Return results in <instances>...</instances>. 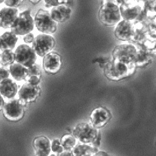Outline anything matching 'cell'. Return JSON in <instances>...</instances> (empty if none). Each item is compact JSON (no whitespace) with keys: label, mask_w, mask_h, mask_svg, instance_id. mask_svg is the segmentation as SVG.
I'll use <instances>...</instances> for the list:
<instances>
[{"label":"cell","mask_w":156,"mask_h":156,"mask_svg":"<svg viewBox=\"0 0 156 156\" xmlns=\"http://www.w3.org/2000/svg\"><path fill=\"white\" fill-rule=\"evenodd\" d=\"M60 55L55 51H51L45 55L43 58V69L49 74H56L62 67Z\"/></svg>","instance_id":"cell-13"},{"label":"cell","mask_w":156,"mask_h":156,"mask_svg":"<svg viewBox=\"0 0 156 156\" xmlns=\"http://www.w3.org/2000/svg\"><path fill=\"white\" fill-rule=\"evenodd\" d=\"M112 58L135 70L137 51L135 45L132 43H125L116 46L112 51Z\"/></svg>","instance_id":"cell-2"},{"label":"cell","mask_w":156,"mask_h":156,"mask_svg":"<svg viewBox=\"0 0 156 156\" xmlns=\"http://www.w3.org/2000/svg\"><path fill=\"white\" fill-rule=\"evenodd\" d=\"M111 118L110 111L105 107L95 108L90 115V123L97 129L104 127Z\"/></svg>","instance_id":"cell-11"},{"label":"cell","mask_w":156,"mask_h":156,"mask_svg":"<svg viewBox=\"0 0 156 156\" xmlns=\"http://www.w3.org/2000/svg\"><path fill=\"white\" fill-rule=\"evenodd\" d=\"M22 1L21 0H7L4 1V3L8 7V8H16L19 7L22 3Z\"/></svg>","instance_id":"cell-30"},{"label":"cell","mask_w":156,"mask_h":156,"mask_svg":"<svg viewBox=\"0 0 156 156\" xmlns=\"http://www.w3.org/2000/svg\"><path fill=\"white\" fill-rule=\"evenodd\" d=\"M29 2H30L31 3H32L34 4H36L39 3V2H40L41 1H29Z\"/></svg>","instance_id":"cell-38"},{"label":"cell","mask_w":156,"mask_h":156,"mask_svg":"<svg viewBox=\"0 0 156 156\" xmlns=\"http://www.w3.org/2000/svg\"><path fill=\"white\" fill-rule=\"evenodd\" d=\"M18 40L17 36L11 32H6L0 36V50L2 51H12Z\"/></svg>","instance_id":"cell-21"},{"label":"cell","mask_w":156,"mask_h":156,"mask_svg":"<svg viewBox=\"0 0 156 156\" xmlns=\"http://www.w3.org/2000/svg\"><path fill=\"white\" fill-rule=\"evenodd\" d=\"M68 2L67 1H44L45 7L46 8L56 7L61 4H66Z\"/></svg>","instance_id":"cell-29"},{"label":"cell","mask_w":156,"mask_h":156,"mask_svg":"<svg viewBox=\"0 0 156 156\" xmlns=\"http://www.w3.org/2000/svg\"><path fill=\"white\" fill-rule=\"evenodd\" d=\"M19 15L17 8H4L0 10V27L10 28L11 26Z\"/></svg>","instance_id":"cell-17"},{"label":"cell","mask_w":156,"mask_h":156,"mask_svg":"<svg viewBox=\"0 0 156 156\" xmlns=\"http://www.w3.org/2000/svg\"><path fill=\"white\" fill-rule=\"evenodd\" d=\"M41 81V78L36 77V76H32V77H29L27 83L31 85L39 86Z\"/></svg>","instance_id":"cell-33"},{"label":"cell","mask_w":156,"mask_h":156,"mask_svg":"<svg viewBox=\"0 0 156 156\" xmlns=\"http://www.w3.org/2000/svg\"><path fill=\"white\" fill-rule=\"evenodd\" d=\"M98 131L90 123L81 122L73 128L72 135L81 143L91 144L96 138Z\"/></svg>","instance_id":"cell-6"},{"label":"cell","mask_w":156,"mask_h":156,"mask_svg":"<svg viewBox=\"0 0 156 156\" xmlns=\"http://www.w3.org/2000/svg\"><path fill=\"white\" fill-rule=\"evenodd\" d=\"M51 151L58 154L64 151L63 147H62L60 141L58 139H53L51 143Z\"/></svg>","instance_id":"cell-28"},{"label":"cell","mask_w":156,"mask_h":156,"mask_svg":"<svg viewBox=\"0 0 156 156\" xmlns=\"http://www.w3.org/2000/svg\"><path fill=\"white\" fill-rule=\"evenodd\" d=\"M34 50L25 44H22L16 48L14 52L15 62L16 63L28 68L36 63L37 59Z\"/></svg>","instance_id":"cell-9"},{"label":"cell","mask_w":156,"mask_h":156,"mask_svg":"<svg viewBox=\"0 0 156 156\" xmlns=\"http://www.w3.org/2000/svg\"><path fill=\"white\" fill-rule=\"evenodd\" d=\"M9 69L6 67H0V83L9 77Z\"/></svg>","instance_id":"cell-31"},{"label":"cell","mask_w":156,"mask_h":156,"mask_svg":"<svg viewBox=\"0 0 156 156\" xmlns=\"http://www.w3.org/2000/svg\"><path fill=\"white\" fill-rule=\"evenodd\" d=\"M92 156H109V154L104 151H98Z\"/></svg>","instance_id":"cell-35"},{"label":"cell","mask_w":156,"mask_h":156,"mask_svg":"<svg viewBox=\"0 0 156 156\" xmlns=\"http://www.w3.org/2000/svg\"><path fill=\"white\" fill-rule=\"evenodd\" d=\"M4 104H5V101H4V98L0 95V111L2 110Z\"/></svg>","instance_id":"cell-37"},{"label":"cell","mask_w":156,"mask_h":156,"mask_svg":"<svg viewBox=\"0 0 156 156\" xmlns=\"http://www.w3.org/2000/svg\"><path fill=\"white\" fill-rule=\"evenodd\" d=\"M70 151L73 156H92L99 150L90 144L78 143Z\"/></svg>","instance_id":"cell-22"},{"label":"cell","mask_w":156,"mask_h":156,"mask_svg":"<svg viewBox=\"0 0 156 156\" xmlns=\"http://www.w3.org/2000/svg\"><path fill=\"white\" fill-rule=\"evenodd\" d=\"M15 62L14 53L12 51H2L0 54V64L3 67L11 66Z\"/></svg>","instance_id":"cell-26"},{"label":"cell","mask_w":156,"mask_h":156,"mask_svg":"<svg viewBox=\"0 0 156 156\" xmlns=\"http://www.w3.org/2000/svg\"><path fill=\"white\" fill-rule=\"evenodd\" d=\"M57 156H73L71 154L70 150H65L63 151L62 153L56 154Z\"/></svg>","instance_id":"cell-36"},{"label":"cell","mask_w":156,"mask_h":156,"mask_svg":"<svg viewBox=\"0 0 156 156\" xmlns=\"http://www.w3.org/2000/svg\"><path fill=\"white\" fill-rule=\"evenodd\" d=\"M11 32L16 36L26 35L34 30V21L30 10H26L18 15L10 27Z\"/></svg>","instance_id":"cell-4"},{"label":"cell","mask_w":156,"mask_h":156,"mask_svg":"<svg viewBox=\"0 0 156 156\" xmlns=\"http://www.w3.org/2000/svg\"><path fill=\"white\" fill-rule=\"evenodd\" d=\"M28 69V77L36 76L41 78L42 75V69L39 64L35 63Z\"/></svg>","instance_id":"cell-27"},{"label":"cell","mask_w":156,"mask_h":156,"mask_svg":"<svg viewBox=\"0 0 156 156\" xmlns=\"http://www.w3.org/2000/svg\"><path fill=\"white\" fill-rule=\"evenodd\" d=\"M9 71L12 78L16 81H22L28 77V69L16 63L10 66Z\"/></svg>","instance_id":"cell-23"},{"label":"cell","mask_w":156,"mask_h":156,"mask_svg":"<svg viewBox=\"0 0 156 156\" xmlns=\"http://www.w3.org/2000/svg\"><path fill=\"white\" fill-rule=\"evenodd\" d=\"M4 1H0V4H1V3H4Z\"/></svg>","instance_id":"cell-40"},{"label":"cell","mask_w":156,"mask_h":156,"mask_svg":"<svg viewBox=\"0 0 156 156\" xmlns=\"http://www.w3.org/2000/svg\"><path fill=\"white\" fill-rule=\"evenodd\" d=\"M143 8V2L136 1H122L119 5L121 16L125 20L136 21Z\"/></svg>","instance_id":"cell-10"},{"label":"cell","mask_w":156,"mask_h":156,"mask_svg":"<svg viewBox=\"0 0 156 156\" xmlns=\"http://www.w3.org/2000/svg\"><path fill=\"white\" fill-rule=\"evenodd\" d=\"M143 10L145 12L147 18L154 19L156 16V1H143Z\"/></svg>","instance_id":"cell-25"},{"label":"cell","mask_w":156,"mask_h":156,"mask_svg":"<svg viewBox=\"0 0 156 156\" xmlns=\"http://www.w3.org/2000/svg\"><path fill=\"white\" fill-rule=\"evenodd\" d=\"M34 35L32 33H29L28 34L25 35L23 37V41L26 43H31L33 42L34 40Z\"/></svg>","instance_id":"cell-34"},{"label":"cell","mask_w":156,"mask_h":156,"mask_svg":"<svg viewBox=\"0 0 156 156\" xmlns=\"http://www.w3.org/2000/svg\"><path fill=\"white\" fill-rule=\"evenodd\" d=\"M25 107L19 99H10L5 103L2 109L3 115L8 121L18 122L24 116Z\"/></svg>","instance_id":"cell-7"},{"label":"cell","mask_w":156,"mask_h":156,"mask_svg":"<svg viewBox=\"0 0 156 156\" xmlns=\"http://www.w3.org/2000/svg\"><path fill=\"white\" fill-rule=\"evenodd\" d=\"M137 51V62L136 67L144 66L152 60L154 57L153 50L147 49L143 44H133Z\"/></svg>","instance_id":"cell-16"},{"label":"cell","mask_w":156,"mask_h":156,"mask_svg":"<svg viewBox=\"0 0 156 156\" xmlns=\"http://www.w3.org/2000/svg\"><path fill=\"white\" fill-rule=\"evenodd\" d=\"M60 143L65 150H71L77 143V140L72 134H66L61 137Z\"/></svg>","instance_id":"cell-24"},{"label":"cell","mask_w":156,"mask_h":156,"mask_svg":"<svg viewBox=\"0 0 156 156\" xmlns=\"http://www.w3.org/2000/svg\"><path fill=\"white\" fill-rule=\"evenodd\" d=\"M51 19L56 23L65 22L71 16V9L66 4H61L53 8L50 12Z\"/></svg>","instance_id":"cell-18"},{"label":"cell","mask_w":156,"mask_h":156,"mask_svg":"<svg viewBox=\"0 0 156 156\" xmlns=\"http://www.w3.org/2000/svg\"><path fill=\"white\" fill-rule=\"evenodd\" d=\"M115 35L121 41H132L134 35L133 23L123 20L117 25L115 30Z\"/></svg>","instance_id":"cell-14"},{"label":"cell","mask_w":156,"mask_h":156,"mask_svg":"<svg viewBox=\"0 0 156 156\" xmlns=\"http://www.w3.org/2000/svg\"><path fill=\"white\" fill-rule=\"evenodd\" d=\"M41 92L39 86L31 85L26 83L22 85L18 92L19 100L26 107L28 103L36 101Z\"/></svg>","instance_id":"cell-12"},{"label":"cell","mask_w":156,"mask_h":156,"mask_svg":"<svg viewBox=\"0 0 156 156\" xmlns=\"http://www.w3.org/2000/svg\"><path fill=\"white\" fill-rule=\"evenodd\" d=\"M122 1H104L98 13L99 21L105 26H113L121 20L119 5Z\"/></svg>","instance_id":"cell-1"},{"label":"cell","mask_w":156,"mask_h":156,"mask_svg":"<svg viewBox=\"0 0 156 156\" xmlns=\"http://www.w3.org/2000/svg\"><path fill=\"white\" fill-rule=\"evenodd\" d=\"M35 156H49L51 151V143L45 136L36 137L33 141Z\"/></svg>","instance_id":"cell-15"},{"label":"cell","mask_w":156,"mask_h":156,"mask_svg":"<svg viewBox=\"0 0 156 156\" xmlns=\"http://www.w3.org/2000/svg\"><path fill=\"white\" fill-rule=\"evenodd\" d=\"M49 156H57V155L56 154H50Z\"/></svg>","instance_id":"cell-39"},{"label":"cell","mask_w":156,"mask_h":156,"mask_svg":"<svg viewBox=\"0 0 156 156\" xmlns=\"http://www.w3.org/2000/svg\"><path fill=\"white\" fill-rule=\"evenodd\" d=\"M134 35L132 44H143L148 37L147 28L144 22L135 21L133 23Z\"/></svg>","instance_id":"cell-20"},{"label":"cell","mask_w":156,"mask_h":156,"mask_svg":"<svg viewBox=\"0 0 156 156\" xmlns=\"http://www.w3.org/2000/svg\"><path fill=\"white\" fill-rule=\"evenodd\" d=\"M56 46L55 38L50 35L42 34L36 36L32 42V49L36 55L44 57L54 49Z\"/></svg>","instance_id":"cell-8"},{"label":"cell","mask_w":156,"mask_h":156,"mask_svg":"<svg viewBox=\"0 0 156 156\" xmlns=\"http://www.w3.org/2000/svg\"><path fill=\"white\" fill-rule=\"evenodd\" d=\"M135 70L112 58L109 60L104 67V73L105 77L110 80L115 81L132 75Z\"/></svg>","instance_id":"cell-3"},{"label":"cell","mask_w":156,"mask_h":156,"mask_svg":"<svg viewBox=\"0 0 156 156\" xmlns=\"http://www.w3.org/2000/svg\"><path fill=\"white\" fill-rule=\"evenodd\" d=\"M101 139H102V135L101 133L98 131V133L97 135L96 138L94 139V140L90 144L92 146L98 149L100 145H101Z\"/></svg>","instance_id":"cell-32"},{"label":"cell","mask_w":156,"mask_h":156,"mask_svg":"<svg viewBox=\"0 0 156 156\" xmlns=\"http://www.w3.org/2000/svg\"><path fill=\"white\" fill-rule=\"evenodd\" d=\"M18 92L16 83L11 78L5 79L0 83V95L7 99H14Z\"/></svg>","instance_id":"cell-19"},{"label":"cell","mask_w":156,"mask_h":156,"mask_svg":"<svg viewBox=\"0 0 156 156\" xmlns=\"http://www.w3.org/2000/svg\"><path fill=\"white\" fill-rule=\"evenodd\" d=\"M34 21L36 28L44 34H53L57 30V23L51 19L49 12L47 10L40 9L36 12Z\"/></svg>","instance_id":"cell-5"}]
</instances>
